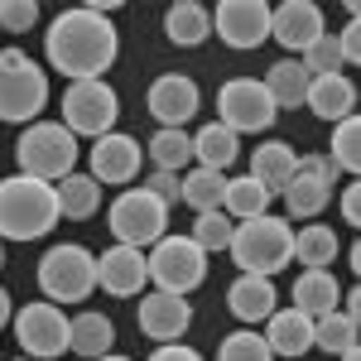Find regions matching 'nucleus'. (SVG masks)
I'll return each instance as SVG.
<instances>
[{
	"label": "nucleus",
	"mask_w": 361,
	"mask_h": 361,
	"mask_svg": "<svg viewBox=\"0 0 361 361\" xmlns=\"http://www.w3.org/2000/svg\"><path fill=\"white\" fill-rule=\"evenodd\" d=\"M116 58H121V29L106 15H97L92 5L63 10L54 25L44 29V63L68 82L106 78V68Z\"/></svg>",
	"instance_id": "f257e3e1"
},
{
	"label": "nucleus",
	"mask_w": 361,
	"mask_h": 361,
	"mask_svg": "<svg viewBox=\"0 0 361 361\" xmlns=\"http://www.w3.org/2000/svg\"><path fill=\"white\" fill-rule=\"evenodd\" d=\"M58 217V197L54 183H39L25 173L0 178V241H44Z\"/></svg>",
	"instance_id": "f03ea898"
},
{
	"label": "nucleus",
	"mask_w": 361,
	"mask_h": 361,
	"mask_svg": "<svg viewBox=\"0 0 361 361\" xmlns=\"http://www.w3.org/2000/svg\"><path fill=\"white\" fill-rule=\"evenodd\" d=\"M294 226L275 217V212H265V217H250V222H236L231 231V246L226 255L236 260V270L241 275H260V279H275L284 265H294Z\"/></svg>",
	"instance_id": "7ed1b4c3"
},
{
	"label": "nucleus",
	"mask_w": 361,
	"mask_h": 361,
	"mask_svg": "<svg viewBox=\"0 0 361 361\" xmlns=\"http://www.w3.org/2000/svg\"><path fill=\"white\" fill-rule=\"evenodd\" d=\"M49 106V68H39L25 49H0V121L34 126Z\"/></svg>",
	"instance_id": "20e7f679"
},
{
	"label": "nucleus",
	"mask_w": 361,
	"mask_h": 361,
	"mask_svg": "<svg viewBox=\"0 0 361 361\" xmlns=\"http://www.w3.org/2000/svg\"><path fill=\"white\" fill-rule=\"evenodd\" d=\"M15 164L25 178H39V183H58L78 169V140L63 121H34L20 130L15 140Z\"/></svg>",
	"instance_id": "39448f33"
},
{
	"label": "nucleus",
	"mask_w": 361,
	"mask_h": 361,
	"mask_svg": "<svg viewBox=\"0 0 361 361\" xmlns=\"http://www.w3.org/2000/svg\"><path fill=\"white\" fill-rule=\"evenodd\" d=\"M145 270H149V284L159 294L188 299L193 289H202V279H207V255L193 246L188 231H164L154 246L145 250Z\"/></svg>",
	"instance_id": "423d86ee"
},
{
	"label": "nucleus",
	"mask_w": 361,
	"mask_h": 361,
	"mask_svg": "<svg viewBox=\"0 0 361 361\" xmlns=\"http://www.w3.org/2000/svg\"><path fill=\"white\" fill-rule=\"evenodd\" d=\"M92 289H97V255L82 241H58V246L44 250V260H39V294L49 304H58V308L82 304V299H92Z\"/></svg>",
	"instance_id": "0eeeda50"
},
{
	"label": "nucleus",
	"mask_w": 361,
	"mask_h": 361,
	"mask_svg": "<svg viewBox=\"0 0 361 361\" xmlns=\"http://www.w3.org/2000/svg\"><path fill=\"white\" fill-rule=\"evenodd\" d=\"M121 121V97L106 78L92 82H68L63 92V126L73 130V140H102L116 130Z\"/></svg>",
	"instance_id": "6e6552de"
},
{
	"label": "nucleus",
	"mask_w": 361,
	"mask_h": 361,
	"mask_svg": "<svg viewBox=\"0 0 361 361\" xmlns=\"http://www.w3.org/2000/svg\"><path fill=\"white\" fill-rule=\"evenodd\" d=\"M106 226H111L116 246L145 250L169 231V207L154 193H145V188H121L111 197V207H106Z\"/></svg>",
	"instance_id": "1a4fd4ad"
},
{
	"label": "nucleus",
	"mask_w": 361,
	"mask_h": 361,
	"mask_svg": "<svg viewBox=\"0 0 361 361\" xmlns=\"http://www.w3.org/2000/svg\"><path fill=\"white\" fill-rule=\"evenodd\" d=\"M275 102L260 87V78H226L217 87V121L231 135H265L275 126Z\"/></svg>",
	"instance_id": "9d476101"
},
{
	"label": "nucleus",
	"mask_w": 361,
	"mask_h": 361,
	"mask_svg": "<svg viewBox=\"0 0 361 361\" xmlns=\"http://www.w3.org/2000/svg\"><path fill=\"white\" fill-rule=\"evenodd\" d=\"M10 328H15V342H20V357L29 361H58L68 352V313L49 299L15 308Z\"/></svg>",
	"instance_id": "9b49d317"
},
{
	"label": "nucleus",
	"mask_w": 361,
	"mask_h": 361,
	"mask_svg": "<svg viewBox=\"0 0 361 361\" xmlns=\"http://www.w3.org/2000/svg\"><path fill=\"white\" fill-rule=\"evenodd\" d=\"M333 164L323 159V154H299V169H294V178L284 183V212H289V222H313V217H323V207L333 202Z\"/></svg>",
	"instance_id": "f8f14e48"
},
{
	"label": "nucleus",
	"mask_w": 361,
	"mask_h": 361,
	"mask_svg": "<svg viewBox=\"0 0 361 361\" xmlns=\"http://www.w3.org/2000/svg\"><path fill=\"white\" fill-rule=\"evenodd\" d=\"M212 34L226 49L250 54L270 39V0H217L212 10Z\"/></svg>",
	"instance_id": "ddd939ff"
},
{
	"label": "nucleus",
	"mask_w": 361,
	"mask_h": 361,
	"mask_svg": "<svg viewBox=\"0 0 361 361\" xmlns=\"http://www.w3.org/2000/svg\"><path fill=\"white\" fill-rule=\"evenodd\" d=\"M145 111L159 121V130H183L202 111V92L188 73H159L145 92Z\"/></svg>",
	"instance_id": "4468645a"
},
{
	"label": "nucleus",
	"mask_w": 361,
	"mask_h": 361,
	"mask_svg": "<svg viewBox=\"0 0 361 361\" xmlns=\"http://www.w3.org/2000/svg\"><path fill=\"white\" fill-rule=\"evenodd\" d=\"M140 159H145V145H140L135 135H126V130H111V135L92 140V149H87V173L106 188V183H116V188H130L140 178Z\"/></svg>",
	"instance_id": "2eb2a0df"
},
{
	"label": "nucleus",
	"mask_w": 361,
	"mask_h": 361,
	"mask_svg": "<svg viewBox=\"0 0 361 361\" xmlns=\"http://www.w3.org/2000/svg\"><path fill=\"white\" fill-rule=\"evenodd\" d=\"M323 34H328V20H323V10L313 0H279V5H270V39L284 49V58H299Z\"/></svg>",
	"instance_id": "dca6fc26"
},
{
	"label": "nucleus",
	"mask_w": 361,
	"mask_h": 361,
	"mask_svg": "<svg viewBox=\"0 0 361 361\" xmlns=\"http://www.w3.org/2000/svg\"><path fill=\"white\" fill-rule=\"evenodd\" d=\"M135 323H140V333L149 337L154 347H164V342L188 337V328H193V304H188V299H173V294H159V289H149V294H140Z\"/></svg>",
	"instance_id": "f3484780"
},
{
	"label": "nucleus",
	"mask_w": 361,
	"mask_h": 361,
	"mask_svg": "<svg viewBox=\"0 0 361 361\" xmlns=\"http://www.w3.org/2000/svg\"><path fill=\"white\" fill-rule=\"evenodd\" d=\"M149 284V270H145V250L135 246H106L97 255V289L111 294V299H140Z\"/></svg>",
	"instance_id": "a211bd4d"
},
{
	"label": "nucleus",
	"mask_w": 361,
	"mask_h": 361,
	"mask_svg": "<svg viewBox=\"0 0 361 361\" xmlns=\"http://www.w3.org/2000/svg\"><path fill=\"white\" fill-rule=\"evenodd\" d=\"M265 347H270V357H284V361H299L313 352V318H304L299 308H275L270 318H265Z\"/></svg>",
	"instance_id": "6ab92c4d"
},
{
	"label": "nucleus",
	"mask_w": 361,
	"mask_h": 361,
	"mask_svg": "<svg viewBox=\"0 0 361 361\" xmlns=\"http://www.w3.org/2000/svg\"><path fill=\"white\" fill-rule=\"evenodd\" d=\"M226 308H231V318H236V323H246V328L265 323V318H270V313L279 308V289H275V279L236 275L231 284H226Z\"/></svg>",
	"instance_id": "aec40b11"
},
{
	"label": "nucleus",
	"mask_w": 361,
	"mask_h": 361,
	"mask_svg": "<svg viewBox=\"0 0 361 361\" xmlns=\"http://www.w3.org/2000/svg\"><path fill=\"white\" fill-rule=\"evenodd\" d=\"M304 106L318 116V121L337 126V121L357 116V82H352L347 73H323V78H313V82H308Z\"/></svg>",
	"instance_id": "412c9836"
},
{
	"label": "nucleus",
	"mask_w": 361,
	"mask_h": 361,
	"mask_svg": "<svg viewBox=\"0 0 361 361\" xmlns=\"http://www.w3.org/2000/svg\"><path fill=\"white\" fill-rule=\"evenodd\" d=\"M294 169H299V149L289 145V140H265V145H255V154H250V178L265 188L270 197L284 193V183L294 178Z\"/></svg>",
	"instance_id": "4be33fe9"
},
{
	"label": "nucleus",
	"mask_w": 361,
	"mask_h": 361,
	"mask_svg": "<svg viewBox=\"0 0 361 361\" xmlns=\"http://www.w3.org/2000/svg\"><path fill=\"white\" fill-rule=\"evenodd\" d=\"M68 352H78L82 361H97V357H111L116 352V323L97 308H82L68 318Z\"/></svg>",
	"instance_id": "5701e85b"
},
{
	"label": "nucleus",
	"mask_w": 361,
	"mask_h": 361,
	"mask_svg": "<svg viewBox=\"0 0 361 361\" xmlns=\"http://www.w3.org/2000/svg\"><path fill=\"white\" fill-rule=\"evenodd\" d=\"M304 318H328V313H337V304H342V284H337L333 270H299V279H294V294H289Z\"/></svg>",
	"instance_id": "b1692460"
},
{
	"label": "nucleus",
	"mask_w": 361,
	"mask_h": 361,
	"mask_svg": "<svg viewBox=\"0 0 361 361\" xmlns=\"http://www.w3.org/2000/svg\"><path fill=\"white\" fill-rule=\"evenodd\" d=\"M164 39L173 49H197L212 39V10L197 0H173L164 10Z\"/></svg>",
	"instance_id": "393cba45"
},
{
	"label": "nucleus",
	"mask_w": 361,
	"mask_h": 361,
	"mask_svg": "<svg viewBox=\"0 0 361 361\" xmlns=\"http://www.w3.org/2000/svg\"><path fill=\"white\" fill-rule=\"evenodd\" d=\"M241 159V135H231L222 121H207L193 130V164L212 169V173H226V169Z\"/></svg>",
	"instance_id": "a878e982"
},
{
	"label": "nucleus",
	"mask_w": 361,
	"mask_h": 361,
	"mask_svg": "<svg viewBox=\"0 0 361 361\" xmlns=\"http://www.w3.org/2000/svg\"><path fill=\"white\" fill-rule=\"evenodd\" d=\"M289 255H294L304 270H333V260L342 255V236H337L328 222H304L294 231Z\"/></svg>",
	"instance_id": "bb28decb"
},
{
	"label": "nucleus",
	"mask_w": 361,
	"mask_h": 361,
	"mask_svg": "<svg viewBox=\"0 0 361 361\" xmlns=\"http://www.w3.org/2000/svg\"><path fill=\"white\" fill-rule=\"evenodd\" d=\"M308 82H313V73H308L299 58H279V63H270V73L260 78V87H265L270 102H275V111H294V106H304Z\"/></svg>",
	"instance_id": "cd10ccee"
},
{
	"label": "nucleus",
	"mask_w": 361,
	"mask_h": 361,
	"mask_svg": "<svg viewBox=\"0 0 361 361\" xmlns=\"http://www.w3.org/2000/svg\"><path fill=\"white\" fill-rule=\"evenodd\" d=\"M54 197H58V217H68V222H87V217L102 212V183L92 173H78V169L54 183Z\"/></svg>",
	"instance_id": "c85d7f7f"
},
{
	"label": "nucleus",
	"mask_w": 361,
	"mask_h": 361,
	"mask_svg": "<svg viewBox=\"0 0 361 361\" xmlns=\"http://www.w3.org/2000/svg\"><path fill=\"white\" fill-rule=\"evenodd\" d=\"M270 202H275V197L265 193V188H260V183L250 178V173H236V178L226 173L222 212L231 217V222H250V217H265V212H270Z\"/></svg>",
	"instance_id": "c756f323"
},
{
	"label": "nucleus",
	"mask_w": 361,
	"mask_h": 361,
	"mask_svg": "<svg viewBox=\"0 0 361 361\" xmlns=\"http://www.w3.org/2000/svg\"><path fill=\"white\" fill-rule=\"evenodd\" d=\"M222 193H226V173H212V169H183V193L178 202L197 212H222Z\"/></svg>",
	"instance_id": "7c9ffc66"
},
{
	"label": "nucleus",
	"mask_w": 361,
	"mask_h": 361,
	"mask_svg": "<svg viewBox=\"0 0 361 361\" xmlns=\"http://www.w3.org/2000/svg\"><path fill=\"white\" fill-rule=\"evenodd\" d=\"M333 173H347V178H357L361 173V116H347V121H337L333 126V140H328V154H323Z\"/></svg>",
	"instance_id": "2f4dec72"
},
{
	"label": "nucleus",
	"mask_w": 361,
	"mask_h": 361,
	"mask_svg": "<svg viewBox=\"0 0 361 361\" xmlns=\"http://www.w3.org/2000/svg\"><path fill=\"white\" fill-rule=\"evenodd\" d=\"M357 337H361V318H347L342 308L313 323V347H318V352H328V357H342V352L361 347Z\"/></svg>",
	"instance_id": "473e14b6"
},
{
	"label": "nucleus",
	"mask_w": 361,
	"mask_h": 361,
	"mask_svg": "<svg viewBox=\"0 0 361 361\" xmlns=\"http://www.w3.org/2000/svg\"><path fill=\"white\" fill-rule=\"evenodd\" d=\"M145 149H149L154 169H164V173H183L193 164V135L188 130H154Z\"/></svg>",
	"instance_id": "72a5a7b5"
},
{
	"label": "nucleus",
	"mask_w": 361,
	"mask_h": 361,
	"mask_svg": "<svg viewBox=\"0 0 361 361\" xmlns=\"http://www.w3.org/2000/svg\"><path fill=\"white\" fill-rule=\"evenodd\" d=\"M231 231H236V222L226 217V212H197L193 217V246L202 250V255H217V250L231 246Z\"/></svg>",
	"instance_id": "f704fd0d"
},
{
	"label": "nucleus",
	"mask_w": 361,
	"mask_h": 361,
	"mask_svg": "<svg viewBox=\"0 0 361 361\" xmlns=\"http://www.w3.org/2000/svg\"><path fill=\"white\" fill-rule=\"evenodd\" d=\"M217 361H275V357H270L265 337L255 333V328H236V333H226V337H222V347H217Z\"/></svg>",
	"instance_id": "c9c22d12"
},
{
	"label": "nucleus",
	"mask_w": 361,
	"mask_h": 361,
	"mask_svg": "<svg viewBox=\"0 0 361 361\" xmlns=\"http://www.w3.org/2000/svg\"><path fill=\"white\" fill-rule=\"evenodd\" d=\"M299 63H304L313 78H323V73H347L342 68V54H337V39H333V29L323 34V39H313L304 54H299Z\"/></svg>",
	"instance_id": "e433bc0d"
},
{
	"label": "nucleus",
	"mask_w": 361,
	"mask_h": 361,
	"mask_svg": "<svg viewBox=\"0 0 361 361\" xmlns=\"http://www.w3.org/2000/svg\"><path fill=\"white\" fill-rule=\"evenodd\" d=\"M39 29V0H0V34Z\"/></svg>",
	"instance_id": "4c0bfd02"
},
{
	"label": "nucleus",
	"mask_w": 361,
	"mask_h": 361,
	"mask_svg": "<svg viewBox=\"0 0 361 361\" xmlns=\"http://www.w3.org/2000/svg\"><path fill=\"white\" fill-rule=\"evenodd\" d=\"M140 188H145V193H154L164 207H173V202H178V193H183V173H164V169H154Z\"/></svg>",
	"instance_id": "58836bf2"
},
{
	"label": "nucleus",
	"mask_w": 361,
	"mask_h": 361,
	"mask_svg": "<svg viewBox=\"0 0 361 361\" xmlns=\"http://www.w3.org/2000/svg\"><path fill=\"white\" fill-rule=\"evenodd\" d=\"M337 39V54H342V68H357L361 63V25H357V15H347V25L333 34Z\"/></svg>",
	"instance_id": "ea45409f"
},
{
	"label": "nucleus",
	"mask_w": 361,
	"mask_h": 361,
	"mask_svg": "<svg viewBox=\"0 0 361 361\" xmlns=\"http://www.w3.org/2000/svg\"><path fill=\"white\" fill-rule=\"evenodd\" d=\"M149 361H207V357L197 347H188V342H164V347L149 352Z\"/></svg>",
	"instance_id": "a19ab883"
},
{
	"label": "nucleus",
	"mask_w": 361,
	"mask_h": 361,
	"mask_svg": "<svg viewBox=\"0 0 361 361\" xmlns=\"http://www.w3.org/2000/svg\"><path fill=\"white\" fill-rule=\"evenodd\" d=\"M337 212H342V222H347V226H361V193H357V183H347V188H342Z\"/></svg>",
	"instance_id": "79ce46f5"
},
{
	"label": "nucleus",
	"mask_w": 361,
	"mask_h": 361,
	"mask_svg": "<svg viewBox=\"0 0 361 361\" xmlns=\"http://www.w3.org/2000/svg\"><path fill=\"white\" fill-rule=\"evenodd\" d=\"M10 318H15V299H10V289L0 284V328H10Z\"/></svg>",
	"instance_id": "37998d69"
},
{
	"label": "nucleus",
	"mask_w": 361,
	"mask_h": 361,
	"mask_svg": "<svg viewBox=\"0 0 361 361\" xmlns=\"http://www.w3.org/2000/svg\"><path fill=\"white\" fill-rule=\"evenodd\" d=\"M342 361H361V347H352V352H342Z\"/></svg>",
	"instance_id": "c03bdc74"
},
{
	"label": "nucleus",
	"mask_w": 361,
	"mask_h": 361,
	"mask_svg": "<svg viewBox=\"0 0 361 361\" xmlns=\"http://www.w3.org/2000/svg\"><path fill=\"white\" fill-rule=\"evenodd\" d=\"M97 361H130V357H121V352H111V357H97Z\"/></svg>",
	"instance_id": "a18cd8bd"
},
{
	"label": "nucleus",
	"mask_w": 361,
	"mask_h": 361,
	"mask_svg": "<svg viewBox=\"0 0 361 361\" xmlns=\"http://www.w3.org/2000/svg\"><path fill=\"white\" fill-rule=\"evenodd\" d=\"M0 270H5V241H0Z\"/></svg>",
	"instance_id": "49530a36"
},
{
	"label": "nucleus",
	"mask_w": 361,
	"mask_h": 361,
	"mask_svg": "<svg viewBox=\"0 0 361 361\" xmlns=\"http://www.w3.org/2000/svg\"><path fill=\"white\" fill-rule=\"evenodd\" d=\"M15 361H29V357H15Z\"/></svg>",
	"instance_id": "de8ad7c7"
},
{
	"label": "nucleus",
	"mask_w": 361,
	"mask_h": 361,
	"mask_svg": "<svg viewBox=\"0 0 361 361\" xmlns=\"http://www.w3.org/2000/svg\"><path fill=\"white\" fill-rule=\"evenodd\" d=\"M0 361H5V357H0Z\"/></svg>",
	"instance_id": "09e8293b"
}]
</instances>
